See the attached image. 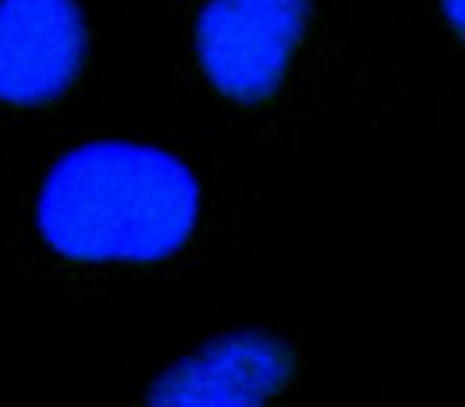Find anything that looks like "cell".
I'll return each mask as SVG.
<instances>
[{"mask_svg":"<svg viewBox=\"0 0 465 407\" xmlns=\"http://www.w3.org/2000/svg\"><path fill=\"white\" fill-rule=\"evenodd\" d=\"M443 4V14L450 16V23L459 29V35L465 39V0H440Z\"/></svg>","mask_w":465,"mask_h":407,"instance_id":"5b68a950","label":"cell"},{"mask_svg":"<svg viewBox=\"0 0 465 407\" xmlns=\"http://www.w3.org/2000/svg\"><path fill=\"white\" fill-rule=\"evenodd\" d=\"M306 26V0H211L198 20L204 73L223 96L259 102L281 83Z\"/></svg>","mask_w":465,"mask_h":407,"instance_id":"7a4b0ae2","label":"cell"},{"mask_svg":"<svg viewBox=\"0 0 465 407\" xmlns=\"http://www.w3.org/2000/svg\"><path fill=\"white\" fill-rule=\"evenodd\" d=\"M198 220V181L175 156L137 143H90L48 172L42 236L84 261H153L173 255Z\"/></svg>","mask_w":465,"mask_h":407,"instance_id":"6da1fadb","label":"cell"},{"mask_svg":"<svg viewBox=\"0 0 465 407\" xmlns=\"http://www.w3.org/2000/svg\"><path fill=\"white\" fill-rule=\"evenodd\" d=\"M291 373L293 350L284 341L230 334L166 369L147 407H265Z\"/></svg>","mask_w":465,"mask_h":407,"instance_id":"277c9868","label":"cell"},{"mask_svg":"<svg viewBox=\"0 0 465 407\" xmlns=\"http://www.w3.org/2000/svg\"><path fill=\"white\" fill-rule=\"evenodd\" d=\"M84 52L86 29L74 0H0V102L61 96Z\"/></svg>","mask_w":465,"mask_h":407,"instance_id":"3957f363","label":"cell"}]
</instances>
